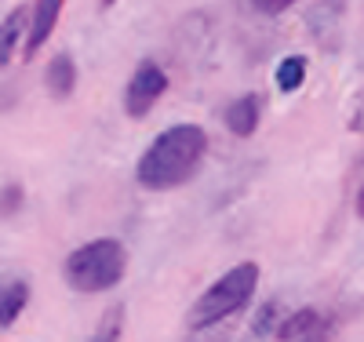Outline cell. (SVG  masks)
Listing matches in <instances>:
<instances>
[{
  "instance_id": "cell-5",
  "label": "cell",
  "mask_w": 364,
  "mask_h": 342,
  "mask_svg": "<svg viewBox=\"0 0 364 342\" xmlns=\"http://www.w3.org/2000/svg\"><path fill=\"white\" fill-rule=\"evenodd\" d=\"M343 15H346V0H321V4L310 8V15H306V29H310V37H314L324 51L339 48Z\"/></svg>"
},
{
  "instance_id": "cell-14",
  "label": "cell",
  "mask_w": 364,
  "mask_h": 342,
  "mask_svg": "<svg viewBox=\"0 0 364 342\" xmlns=\"http://www.w3.org/2000/svg\"><path fill=\"white\" fill-rule=\"evenodd\" d=\"M281 321H284V314H281V302L277 299H269V302H262L259 306V314H255V321H252V331L255 335H277V328H281Z\"/></svg>"
},
{
  "instance_id": "cell-17",
  "label": "cell",
  "mask_w": 364,
  "mask_h": 342,
  "mask_svg": "<svg viewBox=\"0 0 364 342\" xmlns=\"http://www.w3.org/2000/svg\"><path fill=\"white\" fill-rule=\"evenodd\" d=\"M22 208V186H4V219H11V211Z\"/></svg>"
},
{
  "instance_id": "cell-4",
  "label": "cell",
  "mask_w": 364,
  "mask_h": 342,
  "mask_svg": "<svg viewBox=\"0 0 364 342\" xmlns=\"http://www.w3.org/2000/svg\"><path fill=\"white\" fill-rule=\"evenodd\" d=\"M164 91H168V73L157 66V62H139L128 87H124V113L132 120H142Z\"/></svg>"
},
{
  "instance_id": "cell-3",
  "label": "cell",
  "mask_w": 364,
  "mask_h": 342,
  "mask_svg": "<svg viewBox=\"0 0 364 342\" xmlns=\"http://www.w3.org/2000/svg\"><path fill=\"white\" fill-rule=\"evenodd\" d=\"M259 288V262H237L230 266L215 284H211L193 306H190V331L193 328H211L237 317L240 309L252 302Z\"/></svg>"
},
{
  "instance_id": "cell-7",
  "label": "cell",
  "mask_w": 364,
  "mask_h": 342,
  "mask_svg": "<svg viewBox=\"0 0 364 342\" xmlns=\"http://www.w3.org/2000/svg\"><path fill=\"white\" fill-rule=\"evenodd\" d=\"M44 84H48V91H51L55 102H66L73 91H77V62H73L70 51H58V55L48 62Z\"/></svg>"
},
{
  "instance_id": "cell-20",
  "label": "cell",
  "mask_w": 364,
  "mask_h": 342,
  "mask_svg": "<svg viewBox=\"0 0 364 342\" xmlns=\"http://www.w3.org/2000/svg\"><path fill=\"white\" fill-rule=\"evenodd\" d=\"M117 4V0H102V8H113Z\"/></svg>"
},
{
  "instance_id": "cell-10",
  "label": "cell",
  "mask_w": 364,
  "mask_h": 342,
  "mask_svg": "<svg viewBox=\"0 0 364 342\" xmlns=\"http://www.w3.org/2000/svg\"><path fill=\"white\" fill-rule=\"evenodd\" d=\"M29 18H33V4H15V11H8L4 33H0V66H8L15 58L18 37H22V29H29Z\"/></svg>"
},
{
  "instance_id": "cell-19",
  "label": "cell",
  "mask_w": 364,
  "mask_h": 342,
  "mask_svg": "<svg viewBox=\"0 0 364 342\" xmlns=\"http://www.w3.org/2000/svg\"><path fill=\"white\" fill-rule=\"evenodd\" d=\"M357 215L364 219V186H360V193H357Z\"/></svg>"
},
{
  "instance_id": "cell-12",
  "label": "cell",
  "mask_w": 364,
  "mask_h": 342,
  "mask_svg": "<svg viewBox=\"0 0 364 342\" xmlns=\"http://www.w3.org/2000/svg\"><path fill=\"white\" fill-rule=\"evenodd\" d=\"M124 338V302H113L102 321L95 324V335H91V342H120Z\"/></svg>"
},
{
  "instance_id": "cell-6",
  "label": "cell",
  "mask_w": 364,
  "mask_h": 342,
  "mask_svg": "<svg viewBox=\"0 0 364 342\" xmlns=\"http://www.w3.org/2000/svg\"><path fill=\"white\" fill-rule=\"evenodd\" d=\"M63 8H66V0H33V18H29V33H26V48H22L26 58H33L48 44Z\"/></svg>"
},
{
  "instance_id": "cell-9",
  "label": "cell",
  "mask_w": 364,
  "mask_h": 342,
  "mask_svg": "<svg viewBox=\"0 0 364 342\" xmlns=\"http://www.w3.org/2000/svg\"><path fill=\"white\" fill-rule=\"evenodd\" d=\"M324 314L321 309H314V306H306V309H295V314H288L284 321H281V328H277V342H306L310 335H317L321 328H324Z\"/></svg>"
},
{
  "instance_id": "cell-11",
  "label": "cell",
  "mask_w": 364,
  "mask_h": 342,
  "mask_svg": "<svg viewBox=\"0 0 364 342\" xmlns=\"http://www.w3.org/2000/svg\"><path fill=\"white\" fill-rule=\"evenodd\" d=\"M26 302H29V284L22 281V277L8 281V284H4V295H0V324L11 328V324L18 321V314L26 309Z\"/></svg>"
},
{
  "instance_id": "cell-16",
  "label": "cell",
  "mask_w": 364,
  "mask_h": 342,
  "mask_svg": "<svg viewBox=\"0 0 364 342\" xmlns=\"http://www.w3.org/2000/svg\"><path fill=\"white\" fill-rule=\"evenodd\" d=\"M291 4H299V0H252V8L262 11V15H281V11H288Z\"/></svg>"
},
{
  "instance_id": "cell-1",
  "label": "cell",
  "mask_w": 364,
  "mask_h": 342,
  "mask_svg": "<svg viewBox=\"0 0 364 342\" xmlns=\"http://www.w3.org/2000/svg\"><path fill=\"white\" fill-rule=\"evenodd\" d=\"M208 153V132L200 124H171L154 142L142 149L135 164V178L142 190H175V186L190 182Z\"/></svg>"
},
{
  "instance_id": "cell-2",
  "label": "cell",
  "mask_w": 364,
  "mask_h": 342,
  "mask_svg": "<svg viewBox=\"0 0 364 342\" xmlns=\"http://www.w3.org/2000/svg\"><path fill=\"white\" fill-rule=\"evenodd\" d=\"M63 273H66V284L80 295L109 292V288H117L120 281H124V273H128V247L117 237L87 240V244L73 247V252L66 255Z\"/></svg>"
},
{
  "instance_id": "cell-13",
  "label": "cell",
  "mask_w": 364,
  "mask_h": 342,
  "mask_svg": "<svg viewBox=\"0 0 364 342\" xmlns=\"http://www.w3.org/2000/svg\"><path fill=\"white\" fill-rule=\"evenodd\" d=\"M306 80V58L302 55H288L277 62V87L281 91H299Z\"/></svg>"
},
{
  "instance_id": "cell-15",
  "label": "cell",
  "mask_w": 364,
  "mask_h": 342,
  "mask_svg": "<svg viewBox=\"0 0 364 342\" xmlns=\"http://www.w3.org/2000/svg\"><path fill=\"white\" fill-rule=\"evenodd\" d=\"M233 321H223V324H211V328H193L186 342H233Z\"/></svg>"
},
{
  "instance_id": "cell-18",
  "label": "cell",
  "mask_w": 364,
  "mask_h": 342,
  "mask_svg": "<svg viewBox=\"0 0 364 342\" xmlns=\"http://www.w3.org/2000/svg\"><path fill=\"white\" fill-rule=\"evenodd\" d=\"M350 128H353V132H364V106H360V109L353 113V120H350Z\"/></svg>"
},
{
  "instance_id": "cell-8",
  "label": "cell",
  "mask_w": 364,
  "mask_h": 342,
  "mask_svg": "<svg viewBox=\"0 0 364 342\" xmlns=\"http://www.w3.org/2000/svg\"><path fill=\"white\" fill-rule=\"evenodd\" d=\"M226 128L237 135V139H252L255 128H259V117H262V99L259 95H240L226 106Z\"/></svg>"
}]
</instances>
